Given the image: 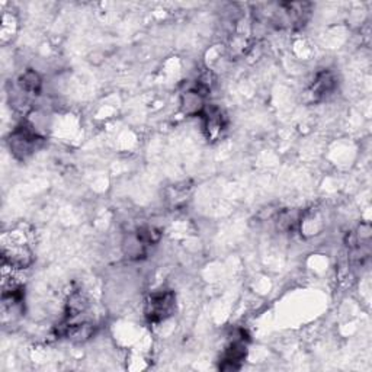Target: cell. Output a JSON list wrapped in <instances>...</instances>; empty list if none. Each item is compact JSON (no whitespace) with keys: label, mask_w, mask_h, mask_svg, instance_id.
I'll return each mask as SVG.
<instances>
[{"label":"cell","mask_w":372,"mask_h":372,"mask_svg":"<svg viewBox=\"0 0 372 372\" xmlns=\"http://www.w3.org/2000/svg\"><path fill=\"white\" fill-rule=\"evenodd\" d=\"M2 259L3 264L15 269H24L32 264V250L25 240L16 237V231H10V234L3 236Z\"/></svg>","instance_id":"cell-1"},{"label":"cell","mask_w":372,"mask_h":372,"mask_svg":"<svg viewBox=\"0 0 372 372\" xmlns=\"http://www.w3.org/2000/svg\"><path fill=\"white\" fill-rule=\"evenodd\" d=\"M336 78H334V74L329 70H323L320 71L317 76H315L314 82H313V86H311V96L319 101V99H323L326 96H329L331 92H334V89H336Z\"/></svg>","instance_id":"cell-6"},{"label":"cell","mask_w":372,"mask_h":372,"mask_svg":"<svg viewBox=\"0 0 372 372\" xmlns=\"http://www.w3.org/2000/svg\"><path fill=\"white\" fill-rule=\"evenodd\" d=\"M136 236L144 246H150L157 243L162 237V233L155 227H141L137 230Z\"/></svg>","instance_id":"cell-8"},{"label":"cell","mask_w":372,"mask_h":372,"mask_svg":"<svg viewBox=\"0 0 372 372\" xmlns=\"http://www.w3.org/2000/svg\"><path fill=\"white\" fill-rule=\"evenodd\" d=\"M17 83H20V87L22 92L34 93V95H38L40 90H41V86H43L40 74L36 73L35 70H27L25 73H22L21 78H20V82Z\"/></svg>","instance_id":"cell-7"},{"label":"cell","mask_w":372,"mask_h":372,"mask_svg":"<svg viewBox=\"0 0 372 372\" xmlns=\"http://www.w3.org/2000/svg\"><path fill=\"white\" fill-rule=\"evenodd\" d=\"M175 294L169 289L164 291H156L153 292L145 303L144 314L148 322L152 323H160L171 317L175 311Z\"/></svg>","instance_id":"cell-3"},{"label":"cell","mask_w":372,"mask_h":372,"mask_svg":"<svg viewBox=\"0 0 372 372\" xmlns=\"http://www.w3.org/2000/svg\"><path fill=\"white\" fill-rule=\"evenodd\" d=\"M248 355V346L245 343V339H237L233 341L224 350V355H222V364L220 365L221 369L224 371H236L240 368L241 362L245 361Z\"/></svg>","instance_id":"cell-5"},{"label":"cell","mask_w":372,"mask_h":372,"mask_svg":"<svg viewBox=\"0 0 372 372\" xmlns=\"http://www.w3.org/2000/svg\"><path fill=\"white\" fill-rule=\"evenodd\" d=\"M43 137L35 131V128L29 124H22L20 127H16L13 131L10 133L9 144L10 150L17 159H27L31 156L38 145L41 144Z\"/></svg>","instance_id":"cell-2"},{"label":"cell","mask_w":372,"mask_h":372,"mask_svg":"<svg viewBox=\"0 0 372 372\" xmlns=\"http://www.w3.org/2000/svg\"><path fill=\"white\" fill-rule=\"evenodd\" d=\"M199 115L202 117L203 131H206L208 140H215L226 127L224 115H222L221 110L214 105L203 106Z\"/></svg>","instance_id":"cell-4"}]
</instances>
